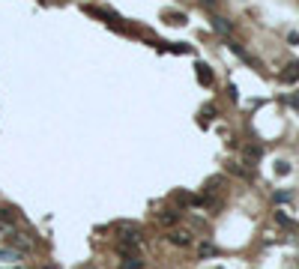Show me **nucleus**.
Listing matches in <instances>:
<instances>
[{
  "mask_svg": "<svg viewBox=\"0 0 299 269\" xmlns=\"http://www.w3.org/2000/svg\"><path fill=\"white\" fill-rule=\"evenodd\" d=\"M210 24H213V30H216V33H225V36L234 30V24H231L228 18H222V15H213V18H210Z\"/></svg>",
  "mask_w": 299,
  "mask_h": 269,
  "instance_id": "3",
  "label": "nucleus"
},
{
  "mask_svg": "<svg viewBox=\"0 0 299 269\" xmlns=\"http://www.w3.org/2000/svg\"><path fill=\"white\" fill-rule=\"evenodd\" d=\"M159 222L168 225V228H174V225L180 222V213H177V210H165V213H159Z\"/></svg>",
  "mask_w": 299,
  "mask_h": 269,
  "instance_id": "5",
  "label": "nucleus"
},
{
  "mask_svg": "<svg viewBox=\"0 0 299 269\" xmlns=\"http://www.w3.org/2000/svg\"><path fill=\"white\" fill-rule=\"evenodd\" d=\"M168 243H171V246H180V249H189V246L195 243V237H192V231H171Z\"/></svg>",
  "mask_w": 299,
  "mask_h": 269,
  "instance_id": "1",
  "label": "nucleus"
},
{
  "mask_svg": "<svg viewBox=\"0 0 299 269\" xmlns=\"http://www.w3.org/2000/svg\"><path fill=\"white\" fill-rule=\"evenodd\" d=\"M279 78H282L285 84H297V81H299V63H291V66H288Z\"/></svg>",
  "mask_w": 299,
  "mask_h": 269,
  "instance_id": "4",
  "label": "nucleus"
},
{
  "mask_svg": "<svg viewBox=\"0 0 299 269\" xmlns=\"http://www.w3.org/2000/svg\"><path fill=\"white\" fill-rule=\"evenodd\" d=\"M201 3H204V6H210V9H213V6H216V3H219V0H201Z\"/></svg>",
  "mask_w": 299,
  "mask_h": 269,
  "instance_id": "9",
  "label": "nucleus"
},
{
  "mask_svg": "<svg viewBox=\"0 0 299 269\" xmlns=\"http://www.w3.org/2000/svg\"><path fill=\"white\" fill-rule=\"evenodd\" d=\"M6 243L18 252H33V240H27L24 234H12V237H6Z\"/></svg>",
  "mask_w": 299,
  "mask_h": 269,
  "instance_id": "2",
  "label": "nucleus"
},
{
  "mask_svg": "<svg viewBox=\"0 0 299 269\" xmlns=\"http://www.w3.org/2000/svg\"><path fill=\"white\" fill-rule=\"evenodd\" d=\"M276 171H279V174H288V171H291V165H288V162H279V168H276Z\"/></svg>",
  "mask_w": 299,
  "mask_h": 269,
  "instance_id": "8",
  "label": "nucleus"
},
{
  "mask_svg": "<svg viewBox=\"0 0 299 269\" xmlns=\"http://www.w3.org/2000/svg\"><path fill=\"white\" fill-rule=\"evenodd\" d=\"M0 219H3V222H6V225H12V222H15V216H12V213H9V210H0Z\"/></svg>",
  "mask_w": 299,
  "mask_h": 269,
  "instance_id": "7",
  "label": "nucleus"
},
{
  "mask_svg": "<svg viewBox=\"0 0 299 269\" xmlns=\"http://www.w3.org/2000/svg\"><path fill=\"white\" fill-rule=\"evenodd\" d=\"M123 269H144V261H141L138 255H126V261H123Z\"/></svg>",
  "mask_w": 299,
  "mask_h": 269,
  "instance_id": "6",
  "label": "nucleus"
}]
</instances>
